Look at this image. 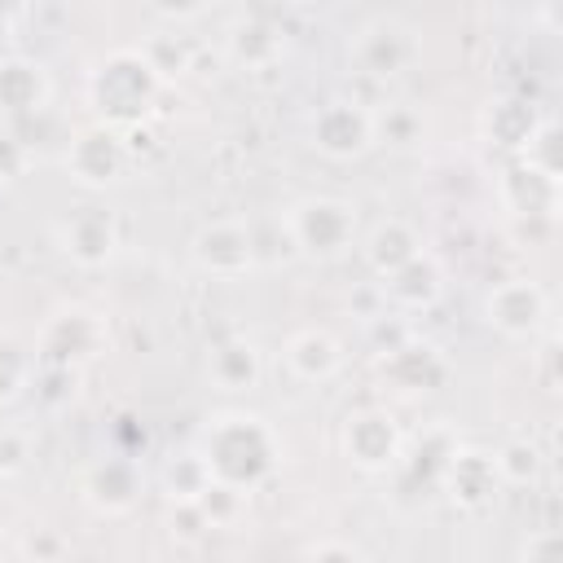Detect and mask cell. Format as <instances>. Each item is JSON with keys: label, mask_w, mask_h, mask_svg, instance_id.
Listing matches in <instances>:
<instances>
[{"label": "cell", "mask_w": 563, "mask_h": 563, "mask_svg": "<svg viewBox=\"0 0 563 563\" xmlns=\"http://www.w3.org/2000/svg\"><path fill=\"white\" fill-rule=\"evenodd\" d=\"M198 457H202V466H207V475L216 484L251 493L255 484H264L273 475L282 449H277V435L268 431L264 418H255V413H220L202 431Z\"/></svg>", "instance_id": "1"}, {"label": "cell", "mask_w": 563, "mask_h": 563, "mask_svg": "<svg viewBox=\"0 0 563 563\" xmlns=\"http://www.w3.org/2000/svg\"><path fill=\"white\" fill-rule=\"evenodd\" d=\"M158 88H163V75L136 48H114L88 70V101L110 128H136L150 114Z\"/></svg>", "instance_id": "2"}, {"label": "cell", "mask_w": 563, "mask_h": 563, "mask_svg": "<svg viewBox=\"0 0 563 563\" xmlns=\"http://www.w3.org/2000/svg\"><path fill=\"white\" fill-rule=\"evenodd\" d=\"M286 242L308 260H339L356 246V207L330 194H308L286 207L282 216Z\"/></svg>", "instance_id": "3"}, {"label": "cell", "mask_w": 563, "mask_h": 563, "mask_svg": "<svg viewBox=\"0 0 563 563\" xmlns=\"http://www.w3.org/2000/svg\"><path fill=\"white\" fill-rule=\"evenodd\" d=\"M308 136H312V150L321 158L347 163V158H361L374 145V123H369L365 106L334 97V101L317 106V114L308 119Z\"/></svg>", "instance_id": "4"}, {"label": "cell", "mask_w": 563, "mask_h": 563, "mask_svg": "<svg viewBox=\"0 0 563 563\" xmlns=\"http://www.w3.org/2000/svg\"><path fill=\"white\" fill-rule=\"evenodd\" d=\"M128 158H132V150H128V141L119 136V128H110V123H97V128H84L70 145H66V172H70V180L75 185H84V189H106V185H114L123 172H128Z\"/></svg>", "instance_id": "5"}, {"label": "cell", "mask_w": 563, "mask_h": 563, "mask_svg": "<svg viewBox=\"0 0 563 563\" xmlns=\"http://www.w3.org/2000/svg\"><path fill=\"white\" fill-rule=\"evenodd\" d=\"M189 255L211 277H242L255 268V238L246 220H211L194 233Z\"/></svg>", "instance_id": "6"}, {"label": "cell", "mask_w": 563, "mask_h": 563, "mask_svg": "<svg viewBox=\"0 0 563 563\" xmlns=\"http://www.w3.org/2000/svg\"><path fill=\"white\" fill-rule=\"evenodd\" d=\"M484 312H488V325L501 330L506 339H532L550 321V299H545V290L537 282L510 277V282L488 290Z\"/></svg>", "instance_id": "7"}, {"label": "cell", "mask_w": 563, "mask_h": 563, "mask_svg": "<svg viewBox=\"0 0 563 563\" xmlns=\"http://www.w3.org/2000/svg\"><path fill=\"white\" fill-rule=\"evenodd\" d=\"M343 453L365 475L391 471L400 462V427L383 409H356L343 422Z\"/></svg>", "instance_id": "8"}, {"label": "cell", "mask_w": 563, "mask_h": 563, "mask_svg": "<svg viewBox=\"0 0 563 563\" xmlns=\"http://www.w3.org/2000/svg\"><path fill=\"white\" fill-rule=\"evenodd\" d=\"M413 57H418V40L400 22H369L352 40V62L369 79H396L413 66Z\"/></svg>", "instance_id": "9"}, {"label": "cell", "mask_w": 563, "mask_h": 563, "mask_svg": "<svg viewBox=\"0 0 563 563\" xmlns=\"http://www.w3.org/2000/svg\"><path fill=\"white\" fill-rule=\"evenodd\" d=\"M378 369L400 396H427L449 378V361L440 356V347L435 343H418V339L391 343L378 356Z\"/></svg>", "instance_id": "10"}, {"label": "cell", "mask_w": 563, "mask_h": 563, "mask_svg": "<svg viewBox=\"0 0 563 563\" xmlns=\"http://www.w3.org/2000/svg\"><path fill=\"white\" fill-rule=\"evenodd\" d=\"M57 246L79 264V268H101L114 246H119V229L114 216L106 207H79L66 220H57Z\"/></svg>", "instance_id": "11"}, {"label": "cell", "mask_w": 563, "mask_h": 563, "mask_svg": "<svg viewBox=\"0 0 563 563\" xmlns=\"http://www.w3.org/2000/svg\"><path fill=\"white\" fill-rule=\"evenodd\" d=\"M97 347H101V325L79 308L57 312L40 334V361L48 369H75V365L92 361Z\"/></svg>", "instance_id": "12"}, {"label": "cell", "mask_w": 563, "mask_h": 563, "mask_svg": "<svg viewBox=\"0 0 563 563\" xmlns=\"http://www.w3.org/2000/svg\"><path fill=\"white\" fill-rule=\"evenodd\" d=\"M378 282H383V295L391 299V308H400V312L435 308L440 295H444V268H440V260H435L427 246H422L413 260H405L400 268L383 273Z\"/></svg>", "instance_id": "13"}, {"label": "cell", "mask_w": 563, "mask_h": 563, "mask_svg": "<svg viewBox=\"0 0 563 563\" xmlns=\"http://www.w3.org/2000/svg\"><path fill=\"white\" fill-rule=\"evenodd\" d=\"M440 479H444L449 501L462 506V510H484V506L497 497V488H501V479H497L488 453H457V449H453Z\"/></svg>", "instance_id": "14"}, {"label": "cell", "mask_w": 563, "mask_h": 563, "mask_svg": "<svg viewBox=\"0 0 563 563\" xmlns=\"http://www.w3.org/2000/svg\"><path fill=\"white\" fill-rule=\"evenodd\" d=\"M286 369L299 378V383H330L339 369H343V347L330 330H299L290 334L286 343Z\"/></svg>", "instance_id": "15"}, {"label": "cell", "mask_w": 563, "mask_h": 563, "mask_svg": "<svg viewBox=\"0 0 563 563\" xmlns=\"http://www.w3.org/2000/svg\"><path fill=\"white\" fill-rule=\"evenodd\" d=\"M136 493H141V475H136L132 462L106 457V462L88 466V475H84V497H88V506L101 510V515H123V510H132Z\"/></svg>", "instance_id": "16"}, {"label": "cell", "mask_w": 563, "mask_h": 563, "mask_svg": "<svg viewBox=\"0 0 563 563\" xmlns=\"http://www.w3.org/2000/svg\"><path fill=\"white\" fill-rule=\"evenodd\" d=\"M48 101V70L31 57H0V114H31Z\"/></svg>", "instance_id": "17"}, {"label": "cell", "mask_w": 563, "mask_h": 563, "mask_svg": "<svg viewBox=\"0 0 563 563\" xmlns=\"http://www.w3.org/2000/svg\"><path fill=\"white\" fill-rule=\"evenodd\" d=\"M207 374L220 391H251L264 374V361H260V347L251 339H224L211 347L207 356Z\"/></svg>", "instance_id": "18"}, {"label": "cell", "mask_w": 563, "mask_h": 563, "mask_svg": "<svg viewBox=\"0 0 563 563\" xmlns=\"http://www.w3.org/2000/svg\"><path fill=\"white\" fill-rule=\"evenodd\" d=\"M501 198H506V207L515 211V216H554V207H559V180L554 176H545V172H537V167H528V163H519V167H510L506 172V180H501Z\"/></svg>", "instance_id": "19"}, {"label": "cell", "mask_w": 563, "mask_h": 563, "mask_svg": "<svg viewBox=\"0 0 563 563\" xmlns=\"http://www.w3.org/2000/svg\"><path fill=\"white\" fill-rule=\"evenodd\" d=\"M224 48H229V62H233V66H242V70H264V66H277V62H282L286 40H282L277 26L251 18V22H238V26L229 31Z\"/></svg>", "instance_id": "20"}, {"label": "cell", "mask_w": 563, "mask_h": 563, "mask_svg": "<svg viewBox=\"0 0 563 563\" xmlns=\"http://www.w3.org/2000/svg\"><path fill=\"white\" fill-rule=\"evenodd\" d=\"M365 264L383 277V273H391V268H400L405 260H413L418 251H422V238L413 233V224H405V220H378L374 229H369V238H365Z\"/></svg>", "instance_id": "21"}, {"label": "cell", "mask_w": 563, "mask_h": 563, "mask_svg": "<svg viewBox=\"0 0 563 563\" xmlns=\"http://www.w3.org/2000/svg\"><path fill=\"white\" fill-rule=\"evenodd\" d=\"M493 457V471H497V479L501 484H515V488H523V484H537V475H541V466H545V457H541V449L532 444V440H506L497 453H488Z\"/></svg>", "instance_id": "22"}, {"label": "cell", "mask_w": 563, "mask_h": 563, "mask_svg": "<svg viewBox=\"0 0 563 563\" xmlns=\"http://www.w3.org/2000/svg\"><path fill=\"white\" fill-rule=\"evenodd\" d=\"M374 123V145H413L422 136V114L409 106H387V110H369Z\"/></svg>", "instance_id": "23"}, {"label": "cell", "mask_w": 563, "mask_h": 563, "mask_svg": "<svg viewBox=\"0 0 563 563\" xmlns=\"http://www.w3.org/2000/svg\"><path fill=\"white\" fill-rule=\"evenodd\" d=\"M26 163H31V150L9 128H0V180H18L26 172Z\"/></svg>", "instance_id": "24"}, {"label": "cell", "mask_w": 563, "mask_h": 563, "mask_svg": "<svg viewBox=\"0 0 563 563\" xmlns=\"http://www.w3.org/2000/svg\"><path fill=\"white\" fill-rule=\"evenodd\" d=\"M26 457H31L26 435L13 431V427H4V431H0V475H18V471L26 466Z\"/></svg>", "instance_id": "25"}, {"label": "cell", "mask_w": 563, "mask_h": 563, "mask_svg": "<svg viewBox=\"0 0 563 563\" xmlns=\"http://www.w3.org/2000/svg\"><path fill=\"white\" fill-rule=\"evenodd\" d=\"M158 18H167V22H185V18H198L211 0H145Z\"/></svg>", "instance_id": "26"}, {"label": "cell", "mask_w": 563, "mask_h": 563, "mask_svg": "<svg viewBox=\"0 0 563 563\" xmlns=\"http://www.w3.org/2000/svg\"><path fill=\"white\" fill-rule=\"evenodd\" d=\"M13 53V22L0 13V57H9Z\"/></svg>", "instance_id": "27"}, {"label": "cell", "mask_w": 563, "mask_h": 563, "mask_svg": "<svg viewBox=\"0 0 563 563\" xmlns=\"http://www.w3.org/2000/svg\"><path fill=\"white\" fill-rule=\"evenodd\" d=\"M308 554H347V559H352V554H361V550H356V545H312Z\"/></svg>", "instance_id": "28"}]
</instances>
